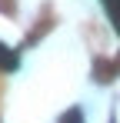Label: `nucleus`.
<instances>
[{
	"instance_id": "obj_2",
	"label": "nucleus",
	"mask_w": 120,
	"mask_h": 123,
	"mask_svg": "<svg viewBox=\"0 0 120 123\" xmlns=\"http://www.w3.org/2000/svg\"><path fill=\"white\" fill-rule=\"evenodd\" d=\"M60 123H83V110H80V106H73V110H67Z\"/></svg>"
},
{
	"instance_id": "obj_1",
	"label": "nucleus",
	"mask_w": 120,
	"mask_h": 123,
	"mask_svg": "<svg viewBox=\"0 0 120 123\" xmlns=\"http://www.w3.org/2000/svg\"><path fill=\"white\" fill-rule=\"evenodd\" d=\"M103 7H107V13L113 17V27H117V33H120V0H103Z\"/></svg>"
}]
</instances>
